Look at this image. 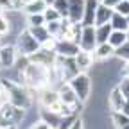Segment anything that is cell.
<instances>
[{"mask_svg": "<svg viewBox=\"0 0 129 129\" xmlns=\"http://www.w3.org/2000/svg\"><path fill=\"white\" fill-rule=\"evenodd\" d=\"M29 129H50V124L45 122L43 118H40V120H34V122H32Z\"/></svg>", "mask_w": 129, "mask_h": 129, "instance_id": "29", "label": "cell"}, {"mask_svg": "<svg viewBox=\"0 0 129 129\" xmlns=\"http://www.w3.org/2000/svg\"><path fill=\"white\" fill-rule=\"evenodd\" d=\"M84 2H86V0H68V18L72 22H77V23L83 22Z\"/></svg>", "mask_w": 129, "mask_h": 129, "instance_id": "11", "label": "cell"}, {"mask_svg": "<svg viewBox=\"0 0 129 129\" xmlns=\"http://www.w3.org/2000/svg\"><path fill=\"white\" fill-rule=\"evenodd\" d=\"M23 84L32 88V90H43L47 86L54 84V70L52 67H47L43 63L30 61L27 63V67L22 70Z\"/></svg>", "mask_w": 129, "mask_h": 129, "instance_id": "1", "label": "cell"}, {"mask_svg": "<svg viewBox=\"0 0 129 129\" xmlns=\"http://www.w3.org/2000/svg\"><path fill=\"white\" fill-rule=\"evenodd\" d=\"M111 122L115 129H129V115H125L124 111L111 113Z\"/></svg>", "mask_w": 129, "mask_h": 129, "instance_id": "17", "label": "cell"}, {"mask_svg": "<svg viewBox=\"0 0 129 129\" xmlns=\"http://www.w3.org/2000/svg\"><path fill=\"white\" fill-rule=\"evenodd\" d=\"M74 59H75V64H77V68H79V72H88L91 67H93V54L91 52H86V50H79L75 56H74Z\"/></svg>", "mask_w": 129, "mask_h": 129, "instance_id": "12", "label": "cell"}, {"mask_svg": "<svg viewBox=\"0 0 129 129\" xmlns=\"http://www.w3.org/2000/svg\"><path fill=\"white\" fill-rule=\"evenodd\" d=\"M45 2H47L48 6H52V4H54V0H45Z\"/></svg>", "mask_w": 129, "mask_h": 129, "instance_id": "36", "label": "cell"}, {"mask_svg": "<svg viewBox=\"0 0 129 129\" xmlns=\"http://www.w3.org/2000/svg\"><path fill=\"white\" fill-rule=\"evenodd\" d=\"M50 129H56V127H50Z\"/></svg>", "mask_w": 129, "mask_h": 129, "instance_id": "41", "label": "cell"}, {"mask_svg": "<svg viewBox=\"0 0 129 129\" xmlns=\"http://www.w3.org/2000/svg\"><path fill=\"white\" fill-rule=\"evenodd\" d=\"M47 6L48 4L45 0H32V2L23 6V11H25V14H41L47 9Z\"/></svg>", "mask_w": 129, "mask_h": 129, "instance_id": "16", "label": "cell"}, {"mask_svg": "<svg viewBox=\"0 0 129 129\" xmlns=\"http://www.w3.org/2000/svg\"><path fill=\"white\" fill-rule=\"evenodd\" d=\"M91 54H93L95 61H109L111 57H115V48L108 41H104V43H97V47L93 48Z\"/></svg>", "mask_w": 129, "mask_h": 129, "instance_id": "10", "label": "cell"}, {"mask_svg": "<svg viewBox=\"0 0 129 129\" xmlns=\"http://www.w3.org/2000/svg\"><path fill=\"white\" fill-rule=\"evenodd\" d=\"M18 50L13 45H2L0 47V63H2V68H13L16 59H18Z\"/></svg>", "mask_w": 129, "mask_h": 129, "instance_id": "7", "label": "cell"}, {"mask_svg": "<svg viewBox=\"0 0 129 129\" xmlns=\"http://www.w3.org/2000/svg\"><path fill=\"white\" fill-rule=\"evenodd\" d=\"M124 75H129V61H125V67H124Z\"/></svg>", "mask_w": 129, "mask_h": 129, "instance_id": "33", "label": "cell"}, {"mask_svg": "<svg viewBox=\"0 0 129 129\" xmlns=\"http://www.w3.org/2000/svg\"><path fill=\"white\" fill-rule=\"evenodd\" d=\"M81 50L79 45L70 41V40H57V45H56V54L57 56H64V57H74L77 52Z\"/></svg>", "mask_w": 129, "mask_h": 129, "instance_id": "9", "label": "cell"}, {"mask_svg": "<svg viewBox=\"0 0 129 129\" xmlns=\"http://www.w3.org/2000/svg\"><path fill=\"white\" fill-rule=\"evenodd\" d=\"M125 115H129V99H125V104H124V109H122Z\"/></svg>", "mask_w": 129, "mask_h": 129, "instance_id": "32", "label": "cell"}, {"mask_svg": "<svg viewBox=\"0 0 129 129\" xmlns=\"http://www.w3.org/2000/svg\"><path fill=\"white\" fill-rule=\"evenodd\" d=\"M127 2H129V0H127Z\"/></svg>", "mask_w": 129, "mask_h": 129, "instance_id": "43", "label": "cell"}, {"mask_svg": "<svg viewBox=\"0 0 129 129\" xmlns=\"http://www.w3.org/2000/svg\"><path fill=\"white\" fill-rule=\"evenodd\" d=\"M115 11L120 13V14H124V16H129V2H127V0H122L120 4H117Z\"/></svg>", "mask_w": 129, "mask_h": 129, "instance_id": "28", "label": "cell"}, {"mask_svg": "<svg viewBox=\"0 0 129 129\" xmlns=\"http://www.w3.org/2000/svg\"><path fill=\"white\" fill-rule=\"evenodd\" d=\"M97 2H99V4H102V2H104V0H97Z\"/></svg>", "mask_w": 129, "mask_h": 129, "instance_id": "38", "label": "cell"}, {"mask_svg": "<svg viewBox=\"0 0 129 129\" xmlns=\"http://www.w3.org/2000/svg\"><path fill=\"white\" fill-rule=\"evenodd\" d=\"M113 13L115 9L108 7L106 4H99L97 6V11H95V25H102V23H109Z\"/></svg>", "mask_w": 129, "mask_h": 129, "instance_id": "13", "label": "cell"}, {"mask_svg": "<svg viewBox=\"0 0 129 129\" xmlns=\"http://www.w3.org/2000/svg\"><path fill=\"white\" fill-rule=\"evenodd\" d=\"M0 47H2V43H0Z\"/></svg>", "mask_w": 129, "mask_h": 129, "instance_id": "42", "label": "cell"}, {"mask_svg": "<svg viewBox=\"0 0 129 129\" xmlns=\"http://www.w3.org/2000/svg\"><path fill=\"white\" fill-rule=\"evenodd\" d=\"M124 104H125V97L115 86V88L109 91V95H108V108H109L111 113H117V111H122L124 109Z\"/></svg>", "mask_w": 129, "mask_h": 129, "instance_id": "8", "label": "cell"}, {"mask_svg": "<svg viewBox=\"0 0 129 129\" xmlns=\"http://www.w3.org/2000/svg\"><path fill=\"white\" fill-rule=\"evenodd\" d=\"M70 86H72V90L75 91V95H77V99L83 102V104H86L88 102V99H90V93H91V77L86 74V72H79L77 75H74L70 81Z\"/></svg>", "mask_w": 129, "mask_h": 129, "instance_id": "3", "label": "cell"}, {"mask_svg": "<svg viewBox=\"0 0 129 129\" xmlns=\"http://www.w3.org/2000/svg\"><path fill=\"white\" fill-rule=\"evenodd\" d=\"M122 2V0H104V2L102 4H106L108 7H111V9H115L117 7V4H120Z\"/></svg>", "mask_w": 129, "mask_h": 129, "instance_id": "31", "label": "cell"}, {"mask_svg": "<svg viewBox=\"0 0 129 129\" xmlns=\"http://www.w3.org/2000/svg\"><path fill=\"white\" fill-rule=\"evenodd\" d=\"M27 23H29V27H38V25H45V18H43V13H41V14H27Z\"/></svg>", "mask_w": 129, "mask_h": 129, "instance_id": "25", "label": "cell"}, {"mask_svg": "<svg viewBox=\"0 0 129 129\" xmlns=\"http://www.w3.org/2000/svg\"><path fill=\"white\" fill-rule=\"evenodd\" d=\"M109 23H111V27L115 29V30H124V32H127V29H129V22H127V16H124V14L117 13V11L113 13V16H111Z\"/></svg>", "mask_w": 129, "mask_h": 129, "instance_id": "15", "label": "cell"}, {"mask_svg": "<svg viewBox=\"0 0 129 129\" xmlns=\"http://www.w3.org/2000/svg\"><path fill=\"white\" fill-rule=\"evenodd\" d=\"M45 27H47V30H48V34H50V36L57 38V36H59V32H61V20H56V22H47V23H45Z\"/></svg>", "mask_w": 129, "mask_h": 129, "instance_id": "23", "label": "cell"}, {"mask_svg": "<svg viewBox=\"0 0 129 129\" xmlns=\"http://www.w3.org/2000/svg\"><path fill=\"white\" fill-rule=\"evenodd\" d=\"M29 30H30V34L34 36L38 41H40V45L43 43V41H47L48 38H50V34H48V30H47V27L45 25H38V27H27Z\"/></svg>", "mask_w": 129, "mask_h": 129, "instance_id": "20", "label": "cell"}, {"mask_svg": "<svg viewBox=\"0 0 129 129\" xmlns=\"http://www.w3.org/2000/svg\"><path fill=\"white\" fill-rule=\"evenodd\" d=\"M0 83L4 84L6 91H7V101L14 106V108H20V109H29L32 104V99L29 91L20 84V83H13L9 79H0Z\"/></svg>", "mask_w": 129, "mask_h": 129, "instance_id": "2", "label": "cell"}, {"mask_svg": "<svg viewBox=\"0 0 129 129\" xmlns=\"http://www.w3.org/2000/svg\"><path fill=\"white\" fill-rule=\"evenodd\" d=\"M9 30H11V27H9V20H7V16L0 13V36L7 34Z\"/></svg>", "mask_w": 129, "mask_h": 129, "instance_id": "27", "label": "cell"}, {"mask_svg": "<svg viewBox=\"0 0 129 129\" xmlns=\"http://www.w3.org/2000/svg\"><path fill=\"white\" fill-rule=\"evenodd\" d=\"M115 57L120 61H129V41H125L124 45L115 48Z\"/></svg>", "mask_w": 129, "mask_h": 129, "instance_id": "22", "label": "cell"}, {"mask_svg": "<svg viewBox=\"0 0 129 129\" xmlns=\"http://www.w3.org/2000/svg\"><path fill=\"white\" fill-rule=\"evenodd\" d=\"M117 88L122 91V95L125 97V99H129V75H122V79L118 81Z\"/></svg>", "mask_w": 129, "mask_h": 129, "instance_id": "26", "label": "cell"}, {"mask_svg": "<svg viewBox=\"0 0 129 129\" xmlns=\"http://www.w3.org/2000/svg\"><path fill=\"white\" fill-rule=\"evenodd\" d=\"M29 2H32V0H22V6H25V4H29Z\"/></svg>", "mask_w": 129, "mask_h": 129, "instance_id": "35", "label": "cell"}, {"mask_svg": "<svg viewBox=\"0 0 129 129\" xmlns=\"http://www.w3.org/2000/svg\"><path fill=\"white\" fill-rule=\"evenodd\" d=\"M52 6L59 11V14L63 18H68V0H54Z\"/></svg>", "mask_w": 129, "mask_h": 129, "instance_id": "24", "label": "cell"}, {"mask_svg": "<svg viewBox=\"0 0 129 129\" xmlns=\"http://www.w3.org/2000/svg\"><path fill=\"white\" fill-rule=\"evenodd\" d=\"M111 23H102V25H95V36H97V43H104L108 41L109 34H111Z\"/></svg>", "mask_w": 129, "mask_h": 129, "instance_id": "19", "label": "cell"}, {"mask_svg": "<svg viewBox=\"0 0 129 129\" xmlns=\"http://www.w3.org/2000/svg\"><path fill=\"white\" fill-rule=\"evenodd\" d=\"M127 41H129V29H127Z\"/></svg>", "mask_w": 129, "mask_h": 129, "instance_id": "37", "label": "cell"}, {"mask_svg": "<svg viewBox=\"0 0 129 129\" xmlns=\"http://www.w3.org/2000/svg\"><path fill=\"white\" fill-rule=\"evenodd\" d=\"M0 70H2V63H0Z\"/></svg>", "mask_w": 129, "mask_h": 129, "instance_id": "39", "label": "cell"}, {"mask_svg": "<svg viewBox=\"0 0 129 129\" xmlns=\"http://www.w3.org/2000/svg\"><path fill=\"white\" fill-rule=\"evenodd\" d=\"M97 47V36H95V25H83V32H81L79 40V48L86 52H93Z\"/></svg>", "mask_w": 129, "mask_h": 129, "instance_id": "6", "label": "cell"}, {"mask_svg": "<svg viewBox=\"0 0 129 129\" xmlns=\"http://www.w3.org/2000/svg\"><path fill=\"white\" fill-rule=\"evenodd\" d=\"M0 129H16V125H0Z\"/></svg>", "mask_w": 129, "mask_h": 129, "instance_id": "34", "label": "cell"}, {"mask_svg": "<svg viewBox=\"0 0 129 129\" xmlns=\"http://www.w3.org/2000/svg\"><path fill=\"white\" fill-rule=\"evenodd\" d=\"M43 18H45V23H47V22H56V20H61L63 16L59 14V11H57L54 6H47V9L43 11Z\"/></svg>", "mask_w": 129, "mask_h": 129, "instance_id": "21", "label": "cell"}, {"mask_svg": "<svg viewBox=\"0 0 129 129\" xmlns=\"http://www.w3.org/2000/svg\"><path fill=\"white\" fill-rule=\"evenodd\" d=\"M125 41H127V32H124V30H115V29L111 30V34H109V38H108V43H109L113 48H118V47L124 45Z\"/></svg>", "mask_w": 129, "mask_h": 129, "instance_id": "18", "label": "cell"}, {"mask_svg": "<svg viewBox=\"0 0 129 129\" xmlns=\"http://www.w3.org/2000/svg\"><path fill=\"white\" fill-rule=\"evenodd\" d=\"M70 129H84V120L83 118H75L74 124L70 125Z\"/></svg>", "mask_w": 129, "mask_h": 129, "instance_id": "30", "label": "cell"}, {"mask_svg": "<svg viewBox=\"0 0 129 129\" xmlns=\"http://www.w3.org/2000/svg\"><path fill=\"white\" fill-rule=\"evenodd\" d=\"M127 22H129V16H127Z\"/></svg>", "mask_w": 129, "mask_h": 129, "instance_id": "40", "label": "cell"}, {"mask_svg": "<svg viewBox=\"0 0 129 129\" xmlns=\"http://www.w3.org/2000/svg\"><path fill=\"white\" fill-rule=\"evenodd\" d=\"M40 41L30 34L29 29H23L22 32H18V38H16V50L20 56H32L36 50H40Z\"/></svg>", "mask_w": 129, "mask_h": 129, "instance_id": "4", "label": "cell"}, {"mask_svg": "<svg viewBox=\"0 0 129 129\" xmlns=\"http://www.w3.org/2000/svg\"><path fill=\"white\" fill-rule=\"evenodd\" d=\"M57 93H59V101H61L63 104L72 106V108H75L77 111H81V108L84 106L83 102H81V101L77 99V95H75V91L72 90L70 83H63V84H59Z\"/></svg>", "mask_w": 129, "mask_h": 129, "instance_id": "5", "label": "cell"}, {"mask_svg": "<svg viewBox=\"0 0 129 129\" xmlns=\"http://www.w3.org/2000/svg\"><path fill=\"white\" fill-rule=\"evenodd\" d=\"M99 2L97 0H86L84 2V16H83V25H95V11Z\"/></svg>", "mask_w": 129, "mask_h": 129, "instance_id": "14", "label": "cell"}]
</instances>
